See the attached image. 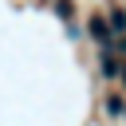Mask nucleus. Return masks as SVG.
Returning a JSON list of instances; mask_svg holds the SVG:
<instances>
[{"label": "nucleus", "instance_id": "1", "mask_svg": "<svg viewBox=\"0 0 126 126\" xmlns=\"http://www.w3.org/2000/svg\"><path fill=\"white\" fill-rule=\"evenodd\" d=\"M122 79H126V71H122Z\"/></svg>", "mask_w": 126, "mask_h": 126}]
</instances>
